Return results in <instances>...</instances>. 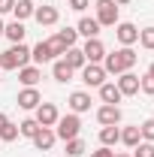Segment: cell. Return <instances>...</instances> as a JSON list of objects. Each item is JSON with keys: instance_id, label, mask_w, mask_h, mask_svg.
<instances>
[{"instance_id": "obj_1", "label": "cell", "mask_w": 154, "mask_h": 157, "mask_svg": "<svg viewBox=\"0 0 154 157\" xmlns=\"http://www.w3.org/2000/svg\"><path fill=\"white\" fill-rule=\"evenodd\" d=\"M136 60H139V55H136L130 45H124V48H118V52H106V58H103V70H106V76L112 73V76H121V73H127L130 67H133Z\"/></svg>"}, {"instance_id": "obj_2", "label": "cell", "mask_w": 154, "mask_h": 157, "mask_svg": "<svg viewBox=\"0 0 154 157\" xmlns=\"http://www.w3.org/2000/svg\"><path fill=\"white\" fill-rule=\"evenodd\" d=\"M27 60H30V48L24 42H15L0 55V70H21V67H27Z\"/></svg>"}, {"instance_id": "obj_3", "label": "cell", "mask_w": 154, "mask_h": 157, "mask_svg": "<svg viewBox=\"0 0 154 157\" xmlns=\"http://www.w3.org/2000/svg\"><path fill=\"white\" fill-rule=\"evenodd\" d=\"M79 130H82V121H79L76 112H70V115L58 118V130H55V136L67 142V139H76V136H79Z\"/></svg>"}, {"instance_id": "obj_4", "label": "cell", "mask_w": 154, "mask_h": 157, "mask_svg": "<svg viewBox=\"0 0 154 157\" xmlns=\"http://www.w3.org/2000/svg\"><path fill=\"white\" fill-rule=\"evenodd\" d=\"M97 21H100V27H115L118 24V3L115 0H97Z\"/></svg>"}, {"instance_id": "obj_5", "label": "cell", "mask_w": 154, "mask_h": 157, "mask_svg": "<svg viewBox=\"0 0 154 157\" xmlns=\"http://www.w3.org/2000/svg\"><path fill=\"white\" fill-rule=\"evenodd\" d=\"M58 118H60V112H58L55 103H39L37 106V124L39 127H55Z\"/></svg>"}, {"instance_id": "obj_6", "label": "cell", "mask_w": 154, "mask_h": 157, "mask_svg": "<svg viewBox=\"0 0 154 157\" xmlns=\"http://www.w3.org/2000/svg\"><path fill=\"white\" fill-rule=\"evenodd\" d=\"M82 82H85L88 88H100V85L106 82V70H103L100 63H85V67H82Z\"/></svg>"}, {"instance_id": "obj_7", "label": "cell", "mask_w": 154, "mask_h": 157, "mask_svg": "<svg viewBox=\"0 0 154 157\" xmlns=\"http://www.w3.org/2000/svg\"><path fill=\"white\" fill-rule=\"evenodd\" d=\"M115 36H118L121 45H133L136 39H139V27L130 24V21H118L115 24Z\"/></svg>"}, {"instance_id": "obj_8", "label": "cell", "mask_w": 154, "mask_h": 157, "mask_svg": "<svg viewBox=\"0 0 154 157\" xmlns=\"http://www.w3.org/2000/svg\"><path fill=\"white\" fill-rule=\"evenodd\" d=\"M82 52H85V60H88V63H100V60L106 58V45H103L97 36H94V39H88Z\"/></svg>"}, {"instance_id": "obj_9", "label": "cell", "mask_w": 154, "mask_h": 157, "mask_svg": "<svg viewBox=\"0 0 154 157\" xmlns=\"http://www.w3.org/2000/svg\"><path fill=\"white\" fill-rule=\"evenodd\" d=\"M118 91L124 94V97H133V94H139V76L136 73H121V78H118Z\"/></svg>"}, {"instance_id": "obj_10", "label": "cell", "mask_w": 154, "mask_h": 157, "mask_svg": "<svg viewBox=\"0 0 154 157\" xmlns=\"http://www.w3.org/2000/svg\"><path fill=\"white\" fill-rule=\"evenodd\" d=\"M97 121H100L103 127H112V124L121 121V109H118V106H109V103H103V106L97 109Z\"/></svg>"}, {"instance_id": "obj_11", "label": "cell", "mask_w": 154, "mask_h": 157, "mask_svg": "<svg viewBox=\"0 0 154 157\" xmlns=\"http://www.w3.org/2000/svg\"><path fill=\"white\" fill-rule=\"evenodd\" d=\"M15 103H18L21 109H37L39 103H42V97H39L37 88H24V91H18V100Z\"/></svg>"}, {"instance_id": "obj_12", "label": "cell", "mask_w": 154, "mask_h": 157, "mask_svg": "<svg viewBox=\"0 0 154 157\" xmlns=\"http://www.w3.org/2000/svg\"><path fill=\"white\" fill-rule=\"evenodd\" d=\"M33 18L42 24V27H52V24H58V9L55 6H37V12H33Z\"/></svg>"}, {"instance_id": "obj_13", "label": "cell", "mask_w": 154, "mask_h": 157, "mask_svg": "<svg viewBox=\"0 0 154 157\" xmlns=\"http://www.w3.org/2000/svg\"><path fill=\"white\" fill-rule=\"evenodd\" d=\"M121 97H124V94L118 91V85H112V82H103V85H100V100H103V103L118 106V103H121Z\"/></svg>"}, {"instance_id": "obj_14", "label": "cell", "mask_w": 154, "mask_h": 157, "mask_svg": "<svg viewBox=\"0 0 154 157\" xmlns=\"http://www.w3.org/2000/svg\"><path fill=\"white\" fill-rule=\"evenodd\" d=\"M55 130H52V127H39L37 130V136H33V145H37L39 151H48V148H52V145H55Z\"/></svg>"}, {"instance_id": "obj_15", "label": "cell", "mask_w": 154, "mask_h": 157, "mask_svg": "<svg viewBox=\"0 0 154 157\" xmlns=\"http://www.w3.org/2000/svg\"><path fill=\"white\" fill-rule=\"evenodd\" d=\"M39 78H42V70H39V67H21L18 70V82L24 88H37Z\"/></svg>"}, {"instance_id": "obj_16", "label": "cell", "mask_w": 154, "mask_h": 157, "mask_svg": "<svg viewBox=\"0 0 154 157\" xmlns=\"http://www.w3.org/2000/svg\"><path fill=\"white\" fill-rule=\"evenodd\" d=\"M70 109H73V112H88V109H91V94H85V91H73V94H70Z\"/></svg>"}, {"instance_id": "obj_17", "label": "cell", "mask_w": 154, "mask_h": 157, "mask_svg": "<svg viewBox=\"0 0 154 157\" xmlns=\"http://www.w3.org/2000/svg\"><path fill=\"white\" fill-rule=\"evenodd\" d=\"M24 33H27V30H24V24H21V21H9V24L3 27V36L9 39L12 45H15V42H24Z\"/></svg>"}, {"instance_id": "obj_18", "label": "cell", "mask_w": 154, "mask_h": 157, "mask_svg": "<svg viewBox=\"0 0 154 157\" xmlns=\"http://www.w3.org/2000/svg\"><path fill=\"white\" fill-rule=\"evenodd\" d=\"M0 139H3V142H15V139H18V127L3 115V112H0Z\"/></svg>"}, {"instance_id": "obj_19", "label": "cell", "mask_w": 154, "mask_h": 157, "mask_svg": "<svg viewBox=\"0 0 154 157\" xmlns=\"http://www.w3.org/2000/svg\"><path fill=\"white\" fill-rule=\"evenodd\" d=\"M33 12H37L33 0H15V6H12V15H15V21H24V18H30Z\"/></svg>"}, {"instance_id": "obj_20", "label": "cell", "mask_w": 154, "mask_h": 157, "mask_svg": "<svg viewBox=\"0 0 154 157\" xmlns=\"http://www.w3.org/2000/svg\"><path fill=\"white\" fill-rule=\"evenodd\" d=\"M64 60H67V67H73V70H82V67L88 63V60H85V52H82V48H76V45L64 52Z\"/></svg>"}, {"instance_id": "obj_21", "label": "cell", "mask_w": 154, "mask_h": 157, "mask_svg": "<svg viewBox=\"0 0 154 157\" xmlns=\"http://www.w3.org/2000/svg\"><path fill=\"white\" fill-rule=\"evenodd\" d=\"M76 33H82L85 39H94L97 33H100V21H97V18H82L79 27H76Z\"/></svg>"}, {"instance_id": "obj_22", "label": "cell", "mask_w": 154, "mask_h": 157, "mask_svg": "<svg viewBox=\"0 0 154 157\" xmlns=\"http://www.w3.org/2000/svg\"><path fill=\"white\" fill-rule=\"evenodd\" d=\"M30 58L37 60V63H48V60H55V55H52L48 42H37V45L30 48Z\"/></svg>"}, {"instance_id": "obj_23", "label": "cell", "mask_w": 154, "mask_h": 157, "mask_svg": "<svg viewBox=\"0 0 154 157\" xmlns=\"http://www.w3.org/2000/svg\"><path fill=\"white\" fill-rule=\"evenodd\" d=\"M121 142H124L127 148H136V145L142 142V133H139V124H133V127H124V130H121Z\"/></svg>"}, {"instance_id": "obj_24", "label": "cell", "mask_w": 154, "mask_h": 157, "mask_svg": "<svg viewBox=\"0 0 154 157\" xmlns=\"http://www.w3.org/2000/svg\"><path fill=\"white\" fill-rule=\"evenodd\" d=\"M73 73H76V70H73V67H67V60H64V58L55 60V67H52V76L58 78V82H70Z\"/></svg>"}, {"instance_id": "obj_25", "label": "cell", "mask_w": 154, "mask_h": 157, "mask_svg": "<svg viewBox=\"0 0 154 157\" xmlns=\"http://www.w3.org/2000/svg\"><path fill=\"white\" fill-rule=\"evenodd\" d=\"M100 142L109 148V145H115V142H121V130H118L115 124L112 127H100Z\"/></svg>"}, {"instance_id": "obj_26", "label": "cell", "mask_w": 154, "mask_h": 157, "mask_svg": "<svg viewBox=\"0 0 154 157\" xmlns=\"http://www.w3.org/2000/svg\"><path fill=\"white\" fill-rule=\"evenodd\" d=\"M37 130H39L37 118H27V121H21V124H18V136H27V139H33V136H37Z\"/></svg>"}, {"instance_id": "obj_27", "label": "cell", "mask_w": 154, "mask_h": 157, "mask_svg": "<svg viewBox=\"0 0 154 157\" xmlns=\"http://www.w3.org/2000/svg\"><path fill=\"white\" fill-rule=\"evenodd\" d=\"M85 151H88V148H85V142H82V139H67V157H82L85 154Z\"/></svg>"}, {"instance_id": "obj_28", "label": "cell", "mask_w": 154, "mask_h": 157, "mask_svg": "<svg viewBox=\"0 0 154 157\" xmlns=\"http://www.w3.org/2000/svg\"><path fill=\"white\" fill-rule=\"evenodd\" d=\"M139 42H142V48L154 52V27H142L139 30Z\"/></svg>"}, {"instance_id": "obj_29", "label": "cell", "mask_w": 154, "mask_h": 157, "mask_svg": "<svg viewBox=\"0 0 154 157\" xmlns=\"http://www.w3.org/2000/svg\"><path fill=\"white\" fill-rule=\"evenodd\" d=\"M45 42H48V48H52V55H55V58H58V55H64V52L70 48V45H67V42H64V39L58 36V33H55L52 39H45Z\"/></svg>"}, {"instance_id": "obj_30", "label": "cell", "mask_w": 154, "mask_h": 157, "mask_svg": "<svg viewBox=\"0 0 154 157\" xmlns=\"http://www.w3.org/2000/svg\"><path fill=\"white\" fill-rule=\"evenodd\" d=\"M139 133H142L145 142H154V118H148V121H142V124H139Z\"/></svg>"}, {"instance_id": "obj_31", "label": "cell", "mask_w": 154, "mask_h": 157, "mask_svg": "<svg viewBox=\"0 0 154 157\" xmlns=\"http://www.w3.org/2000/svg\"><path fill=\"white\" fill-rule=\"evenodd\" d=\"M133 157H154V142H139L133 148Z\"/></svg>"}, {"instance_id": "obj_32", "label": "cell", "mask_w": 154, "mask_h": 157, "mask_svg": "<svg viewBox=\"0 0 154 157\" xmlns=\"http://www.w3.org/2000/svg\"><path fill=\"white\" fill-rule=\"evenodd\" d=\"M58 36L64 39V42H67L70 48H73V45H76V39H79V33H76V27H64V30H60Z\"/></svg>"}, {"instance_id": "obj_33", "label": "cell", "mask_w": 154, "mask_h": 157, "mask_svg": "<svg viewBox=\"0 0 154 157\" xmlns=\"http://www.w3.org/2000/svg\"><path fill=\"white\" fill-rule=\"evenodd\" d=\"M139 91H145L148 97H154V76H148V73H145V76L139 78Z\"/></svg>"}, {"instance_id": "obj_34", "label": "cell", "mask_w": 154, "mask_h": 157, "mask_svg": "<svg viewBox=\"0 0 154 157\" xmlns=\"http://www.w3.org/2000/svg\"><path fill=\"white\" fill-rule=\"evenodd\" d=\"M88 3H91V0H70V9H73V12H85Z\"/></svg>"}, {"instance_id": "obj_35", "label": "cell", "mask_w": 154, "mask_h": 157, "mask_svg": "<svg viewBox=\"0 0 154 157\" xmlns=\"http://www.w3.org/2000/svg\"><path fill=\"white\" fill-rule=\"evenodd\" d=\"M91 157H115V151L103 145V148H97V151H91Z\"/></svg>"}, {"instance_id": "obj_36", "label": "cell", "mask_w": 154, "mask_h": 157, "mask_svg": "<svg viewBox=\"0 0 154 157\" xmlns=\"http://www.w3.org/2000/svg\"><path fill=\"white\" fill-rule=\"evenodd\" d=\"M12 6H15V0H0V15L12 12Z\"/></svg>"}, {"instance_id": "obj_37", "label": "cell", "mask_w": 154, "mask_h": 157, "mask_svg": "<svg viewBox=\"0 0 154 157\" xmlns=\"http://www.w3.org/2000/svg\"><path fill=\"white\" fill-rule=\"evenodd\" d=\"M118 6H127V3H133V0H115Z\"/></svg>"}, {"instance_id": "obj_38", "label": "cell", "mask_w": 154, "mask_h": 157, "mask_svg": "<svg viewBox=\"0 0 154 157\" xmlns=\"http://www.w3.org/2000/svg\"><path fill=\"white\" fill-rule=\"evenodd\" d=\"M148 76H154V63H151V67H148Z\"/></svg>"}, {"instance_id": "obj_39", "label": "cell", "mask_w": 154, "mask_h": 157, "mask_svg": "<svg viewBox=\"0 0 154 157\" xmlns=\"http://www.w3.org/2000/svg\"><path fill=\"white\" fill-rule=\"evenodd\" d=\"M3 27H6V24H3V21H0V36H3Z\"/></svg>"}, {"instance_id": "obj_40", "label": "cell", "mask_w": 154, "mask_h": 157, "mask_svg": "<svg viewBox=\"0 0 154 157\" xmlns=\"http://www.w3.org/2000/svg\"><path fill=\"white\" fill-rule=\"evenodd\" d=\"M115 157H130V154H115Z\"/></svg>"}, {"instance_id": "obj_41", "label": "cell", "mask_w": 154, "mask_h": 157, "mask_svg": "<svg viewBox=\"0 0 154 157\" xmlns=\"http://www.w3.org/2000/svg\"><path fill=\"white\" fill-rule=\"evenodd\" d=\"M0 78H3V70H0Z\"/></svg>"}]
</instances>
